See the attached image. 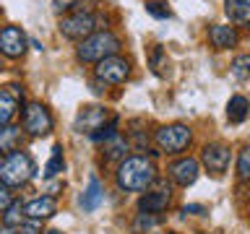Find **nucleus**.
Returning <instances> with one entry per match:
<instances>
[{
	"label": "nucleus",
	"instance_id": "nucleus-1",
	"mask_svg": "<svg viewBox=\"0 0 250 234\" xmlns=\"http://www.w3.org/2000/svg\"><path fill=\"white\" fill-rule=\"evenodd\" d=\"M115 177H117L120 190L141 193V190H148L156 182V167L146 156H128V159H123L117 164Z\"/></svg>",
	"mask_w": 250,
	"mask_h": 234
},
{
	"label": "nucleus",
	"instance_id": "nucleus-2",
	"mask_svg": "<svg viewBox=\"0 0 250 234\" xmlns=\"http://www.w3.org/2000/svg\"><path fill=\"white\" fill-rule=\"evenodd\" d=\"M117 52H120V37L112 31H94L78 44V60L83 62H99Z\"/></svg>",
	"mask_w": 250,
	"mask_h": 234
},
{
	"label": "nucleus",
	"instance_id": "nucleus-3",
	"mask_svg": "<svg viewBox=\"0 0 250 234\" xmlns=\"http://www.w3.org/2000/svg\"><path fill=\"white\" fill-rule=\"evenodd\" d=\"M34 161H31L29 154L23 151H16V154H8L3 161H0V179L8 185V187H21L26 185L31 177H34Z\"/></svg>",
	"mask_w": 250,
	"mask_h": 234
},
{
	"label": "nucleus",
	"instance_id": "nucleus-4",
	"mask_svg": "<svg viewBox=\"0 0 250 234\" xmlns=\"http://www.w3.org/2000/svg\"><path fill=\"white\" fill-rule=\"evenodd\" d=\"M193 140V130L183 122H172V125H164L154 133V143L159 146V151L164 154H183Z\"/></svg>",
	"mask_w": 250,
	"mask_h": 234
},
{
	"label": "nucleus",
	"instance_id": "nucleus-5",
	"mask_svg": "<svg viewBox=\"0 0 250 234\" xmlns=\"http://www.w3.org/2000/svg\"><path fill=\"white\" fill-rule=\"evenodd\" d=\"M23 130L29 136H47L52 130V115L50 109L39 101H29L23 107Z\"/></svg>",
	"mask_w": 250,
	"mask_h": 234
},
{
	"label": "nucleus",
	"instance_id": "nucleus-6",
	"mask_svg": "<svg viewBox=\"0 0 250 234\" xmlns=\"http://www.w3.org/2000/svg\"><path fill=\"white\" fill-rule=\"evenodd\" d=\"M229 161H232V151H229V146L227 143H208V146H203V151H201V164L206 167L214 177H222L227 169H229Z\"/></svg>",
	"mask_w": 250,
	"mask_h": 234
},
{
	"label": "nucleus",
	"instance_id": "nucleus-7",
	"mask_svg": "<svg viewBox=\"0 0 250 234\" xmlns=\"http://www.w3.org/2000/svg\"><path fill=\"white\" fill-rule=\"evenodd\" d=\"M94 29H97L94 16L91 13H81V11L70 13V16H65V19L60 21V34L68 37V39H81L83 42L86 37L94 34Z\"/></svg>",
	"mask_w": 250,
	"mask_h": 234
},
{
	"label": "nucleus",
	"instance_id": "nucleus-8",
	"mask_svg": "<svg viewBox=\"0 0 250 234\" xmlns=\"http://www.w3.org/2000/svg\"><path fill=\"white\" fill-rule=\"evenodd\" d=\"M130 76V62L120 55H109V58L97 62V78L104 83H125Z\"/></svg>",
	"mask_w": 250,
	"mask_h": 234
},
{
	"label": "nucleus",
	"instance_id": "nucleus-9",
	"mask_svg": "<svg viewBox=\"0 0 250 234\" xmlns=\"http://www.w3.org/2000/svg\"><path fill=\"white\" fill-rule=\"evenodd\" d=\"M198 172H201V164H198V159H193V156H183V159L172 161L167 167L169 179L180 187H190L195 179H198Z\"/></svg>",
	"mask_w": 250,
	"mask_h": 234
},
{
	"label": "nucleus",
	"instance_id": "nucleus-10",
	"mask_svg": "<svg viewBox=\"0 0 250 234\" xmlns=\"http://www.w3.org/2000/svg\"><path fill=\"white\" fill-rule=\"evenodd\" d=\"M26 34L19 29V26H3L0 29V52L5 55V58H21L23 52H26Z\"/></svg>",
	"mask_w": 250,
	"mask_h": 234
},
{
	"label": "nucleus",
	"instance_id": "nucleus-11",
	"mask_svg": "<svg viewBox=\"0 0 250 234\" xmlns=\"http://www.w3.org/2000/svg\"><path fill=\"white\" fill-rule=\"evenodd\" d=\"M169 203H172V187H169V185H159L156 190L141 195L138 211H141V214H154V216H159L162 211L169 206Z\"/></svg>",
	"mask_w": 250,
	"mask_h": 234
},
{
	"label": "nucleus",
	"instance_id": "nucleus-12",
	"mask_svg": "<svg viewBox=\"0 0 250 234\" xmlns=\"http://www.w3.org/2000/svg\"><path fill=\"white\" fill-rule=\"evenodd\" d=\"M107 122V109L104 107H81V112L76 115V130L94 136L102 130V125Z\"/></svg>",
	"mask_w": 250,
	"mask_h": 234
},
{
	"label": "nucleus",
	"instance_id": "nucleus-13",
	"mask_svg": "<svg viewBox=\"0 0 250 234\" xmlns=\"http://www.w3.org/2000/svg\"><path fill=\"white\" fill-rule=\"evenodd\" d=\"M19 99H21V91L19 86H5L0 89V128L3 125H11V120L19 112Z\"/></svg>",
	"mask_w": 250,
	"mask_h": 234
},
{
	"label": "nucleus",
	"instance_id": "nucleus-14",
	"mask_svg": "<svg viewBox=\"0 0 250 234\" xmlns=\"http://www.w3.org/2000/svg\"><path fill=\"white\" fill-rule=\"evenodd\" d=\"M55 211H58V200L52 195H42V198H34L23 206V216H29L31 221H42V218L55 216Z\"/></svg>",
	"mask_w": 250,
	"mask_h": 234
},
{
	"label": "nucleus",
	"instance_id": "nucleus-15",
	"mask_svg": "<svg viewBox=\"0 0 250 234\" xmlns=\"http://www.w3.org/2000/svg\"><path fill=\"white\" fill-rule=\"evenodd\" d=\"M237 29L234 26H227V23H214L208 29V42L214 50H227V47H234L237 44Z\"/></svg>",
	"mask_w": 250,
	"mask_h": 234
},
{
	"label": "nucleus",
	"instance_id": "nucleus-16",
	"mask_svg": "<svg viewBox=\"0 0 250 234\" xmlns=\"http://www.w3.org/2000/svg\"><path fill=\"white\" fill-rule=\"evenodd\" d=\"M224 11L234 26L250 29V0H224Z\"/></svg>",
	"mask_w": 250,
	"mask_h": 234
},
{
	"label": "nucleus",
	"instance_id": "nucleus-17",
	"mask_svg": "<svg viewBox=\"0 0 250 234\" xmlns=\"http://www.w3.org/2000/svg\"><path fill=\"white\" fill-rule=\"evenodd\" d=\"M23 140V130L19 125H3L0 128V154H16Z\"/></svg>",
	"mask_w": 250,
	"mask_h": 234
},
{
	"label": "nucleus",
	"instance_id": "nucleus-18",
	"mask_svg": "<svg viewBox=\"0 0 250 234\" xmlns=\"http://www.w3.org/2000/svg\"><path fill=\"white\" fill-rule=\"evenodd\" d=\"M250 115V99L242 97V94H234V97L227 101V120L229 122H245Z\"/></svg>",
	"mask_w": 250,
	"mask_h": 234
},
{
	"label": "nucleus",
	"instance_id": "nucleus-19",
	"mask_svg": "<svg viewBox=\"0 0 250 234\" xmlns=\"http://www.w3.org/2000/svg\"><path fill=\"white\" fill-rule=\"evenodd\" d=\"M102 198H104V193H102V182L97 177L89 179V187H86V193L81 195V208L83 211H94L102 203Z\"/></svg>",
	"mask_w": 250,
	"mask_h": 234
},
{
	"label": "nucleus",
	"instance_id": "nucleus-20",
	"mask_svg": "<svg viewBox=\"0 0 250 234\" xmlns=\"http://www.w3.org/2000/svg\"><path fill=\"white\" fill-rule=\"evenodd\" d=\"M128 140H125L120 133H117L115 138H109L107 143H104V159H117V161H123V159H128Z\"/></svg>",
	"mask_w": 250,
	"mask_h": 234
},
{
	"label": "nucleus",
	"instance_id": "nucleus-21",
	"mask_svg": "<svg viewBox=\"0 0 250 234\" xmlns=\"http://www.w3.org/2000/svg\"><path fill=\"white\" fill-rule=\"evenodd\" d=\"M3 226H8V229H19L21 221H23V206H21V200H13L11 206H8L3 211Z\"/></svg>",
	"mask_w": 250,
	"mask_h": 234
},
{
	"label": "nucleus",
	"instance_id": "nucleus-22",
	"mask_svg": "<svg viewBox=\"0 0 250 234\" xmlns=\"http://www.w3.org/2000/svg\"><path fill=\"white\" fill-rule=\"evenodd\" d=\"M62 169H65V159H62V146L58 143V146L52 148L50 161L44 164V177H47V179H50V177H58Z\"/></svg>",
	"mask_w": 250,
	"mask_h": 234
},
{
	"label": "nucleus",
	"instance_id": "nucleus-23",
	"mask_svg": "<svg viewBox=\"0 0 250 234\" xmlns=\"http://www.w3.org/2000/svg\"><path fill=\"white\" fill-rule=\"evenodd\" d=\"M232 76L237 78V81H248L250 78V55H240V58L232 60Z\"/></svg>",
	"mask_w": 250,
	"mask_h": 234
},
{
	"label": "nucleus",
	"instance_id": "nucleus-24",
	"mask_svg": "<svg viewBox=\"0 0 250 234\" xmlns=\"http://www.w3.org/2000/svg\"><path fill=\"white\" fill-rule=\"evenodd\" d=\"M156 224H159V216H154V214H138L136 221H133V232H136V234H144V232H148V229H154Z\"/></svg>",
	"mask_w": 250,
	"mask_h": 234
},
{
	"label": "nucleus",
	"instance_id": "nucleus-25",
	"mask_svg": "<svg viewBox=\"0 0 250 234\" xmlns=\"http://www.w3.org/2000/svg\"><path fill=\"white\" fill-rule=\"evenodd\" d=\"M237 177L242 182H250V146H245L237 156Z\"/></svg>",
	"mask_w": 250,
	"mask_h": 234
},
{
	"label": "nucleus",
	"instance_id": "nucleus-26",
	"mask_svg": "<svg viewBox=\"0 0 250 234\" xmlns=\"http://www.w3.org/2000/svg\"><path fill=\"white\" fill-rule=\"evenodd\" d=\"M148 62H151V68H154L156 76H164V68H167V55H164L162 47H154L151 55H148Z\"/></svg>",
	"mask_w": 250,
	"mask_h": 234
},
{
	"label": "nucleus",
	"instance_id": "nucleus-27",
	"mask_svg": "<svg viewBox=\"0 0 250 234\" xmlns=\"http://www.w3.org/2000/svg\"><path fill=\"white\" fill-rule=\"evenodd\" d=\"M146 13L148 16H154V19H169V8L164 5V3H159V0H154V3H146Z\"/></svg>",
	"mask_w": 250,
	"mask_h": 234
},
{
	"label": "nucleus",
	"instance_id": "nucleus-28",
	"mask_svg": "<svg viewBox=\"0 0 250 234\" xmlns=\"http://www.w3.org/2000/svg\"><path fill=\"white\" fill-rule=\"evenodd\" d=\"M13 203V193H11V187H8L3 179H0V214H3V211L8 208Z\"/></svg>",
	"mask_w": 250,
	"mask_h": 234
},
{
	"label": "nucleus",
	"instance_id": "nucleus-29",
	"mask_svg": "<svg viewBox=\"0 0 250 234\" xmlns=\"http://www.w3.org/2000/svg\"><path fill=\"white\" fill-rule=\"evenodd\" d=\"M76 3H78V0H55V11H58V13H62V11H70V8H76Z\"/></svg>",
	"mask_w": 250,
	"mask_h": 234
},
{
	"label": "nucleus",
	"instance_id": "nucleus-30",
	"mask_svg": "<svg viewBox=\"0 0 250 234\" xmlns=\"http://www.w3.org/2000/svg\"><path fill=\"white\" fill-rule=\"evenodd\" d=\"M16 234H42V232H39L34 224H21L19 229H16Z\"/></svg>",
	"mask_w": 250,
	"mask_h": 234
},
{
	"label": "nucleus",
	"instance_id": "nucleus-31",
	"mask_svg": "<svg viewBox=\"0 0 250 234\" xmlns=\"http://www.w3.org/2000/svg\"><path fill=\"white\" fill-rule=\"evenodd\" d=\"M203 211H206V208L195 206V203H193V206H183V214H203Z\"/></svg>",
	"mask_w": 250,
	"mask_h": 234
},
{
	"label": "nucleus",
	"instance_id": "nucleus-32",
	"mask_svg": "<svg viewBox=\"0 0 250 234\" xmlns=\"http://www.w3.org/2000/svg\"><path fill=\"white\" fill-rule=\"evenodd\" d=\"M0 234H16V229H8V226H3V232Z\"/></svg>",
	"mask_w": 250,
	"mask_h": 234
},
{
	"label": "nucleus",
	"instance_id": "nucleus-33",
	"mask_svg": "<svg viewBox=\"0 0 250 234\" xmlns=\"http://www.w3.org/2000/svg\"><path fill=\"white\" fill-rule=\"evenodd\" d=\"M47 234H62V232H58V229H52V232H47Z\"/></svg>",
	"mask_w": 250,
	"mask_h": 234
},
{
	"label": "nucleus",
	"instance_id": "nucleus-34",
	"mask_svg": "<svg viewBox=\"0 0 250 234\" xmlns=\"http://www.w3.org/2000/svg\"><path fill=\"white\" fill-rule=\"evenodd\" d=\"M0 232H3V218H0Z\"/></svg>",
	"mask_w": 250,
	"mask_h": 234
},
{
	"label": "nucleus",
	"instance_id": "nucleus-35",
	"mask_svg": "<svg viewBox=\"0 0 250 234\" xmlns=\"http://www.w3.org/2000/svg\"><path fill=\"white\" fill-rule=\"evenodd\" d=\"M0 70H3V62H0Z\"/></svg>",
	"mask_w": 250,
	"mask_h": 234
}]
</instances>
